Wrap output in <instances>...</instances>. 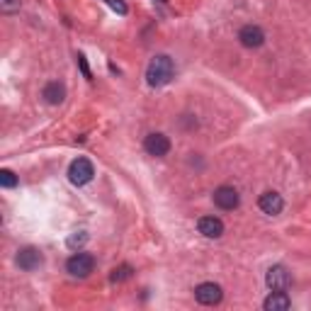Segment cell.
<instances>
[{
    "instance_id": "cell-1",
    "label": "cell",
    "mask_w": 311,
    "mask_h": 311,
    "mask_svg": "<svg viewBox=\"0 0 311 311\" xmlns=\"http://www.w3.org/2000/svg\"><path fill=\"white\" fill-rule=\"evenodd\" d=\"M175 76V63H173L171 56H166V54H158L151 59L148 63V68H146V83L151 85V88H163V85H168Z\"/></svg>"
},
{
    "instance_id": "cell-2",
    "label": "cell",
    "mask_w": 311,
    "mask_h": 311,
    "mask_svg": "<svg viewBox=\"0 0 311 311\" xmlns=\"http://www.w3.org/2000/svg\"><path fill=\"white\" fill-rule=\"evenodd\" d=\"M66 270H68V275H73V277H88L90 272L95 270V258L90 253H73L68 260H66Z\"/></svg>"
},
{
    "instance_id": "cell-3",
    "label": "cell",
    "mask_w": 311,
    "mask_h": 311,
    "mask_svg": "<svg viewBox=\"0 0 311 311\" xmlns=\"http://www.w3.org/2000/svg\"><path fill=\"white\" fill-rule=\"evenodd\" d=\"M95 178V166L88 161V158H76L71 166H68V180L73 183V185H88L90 180Z\"/></svg>"
},
{
    "instance_id": "cell-4",
    "label": "cell",
    "mask_w": 311,
    "mask_h": 311,
    "mask_svg": "<svg viewBox=\"0 0 311 311\" xmlns=\"http://www.w3.org/2000/svg\"><path fill=\"white\" fill-rule=\"evenodd\" d=\"M265 282L272 292H287V287L292 284V277H289V270L284 265H272L265 275Z\"/></svg>"
},
{
    "instance_id": "cell-5",
    "label": "cell",
    "mask_w": 311,
    "mask_h": 311,
    "mask_svg": "<svg viewBox=\"0 0 311 311\" xmlns=\"http://www.w3.org/2000/svg\"><path fill=\"white\" fill-rule=\"evenodd\" d=\"M241 202V195H238V190L231 185H221L214 190V204H217L219 209H224V212H231L236 209Z\"/></svg>"
},
{
    "instance_id": "cell-6",
    "label": "cell",
    "mask_w": 311,
    "mask_h": 311,
    "mask_svg": "<svg viewBox=\"0 0 311 311\" xmlns=\"http://www.w3.org/2000/svg\"><path fill=\"white\" fill-rule=\"evenodd\" d=\"M143 148H146L148 156L163 158V156H168V151H171V139L166 134H161V131H153V134H148L143 139Z\"/></svg>"
},
{
    "instance_id": "cell-7",
    "label": "cell",
    "mask_w": 311,
    "mask_h": 311,
    "mask_svg": "<svg viewBox=\"0 0 311 311\" xmlns=\"http://www.w3.org/2000/svg\"><path fill=\"white\" fill-rule=\"evenodd\" d=\"M221 296H224V292H221V287L214 284V282H202V284L195 289V299H197L200 304H204V306H214V304H219Z\"/></svg>"
},
{
    "instance_id": "cell-8",
    "label": "cell",
    "mask_w": 311,
    "mask_h": 311,
    "mask_svg": "<svg viewBox=\"0 0 311 311\" xmlns=\"http://www.w3.org/2000/svg\"><path fill=\"white\" fill-rule=\"evenodd\" d=\"M44 260V255L39 253V248H34V246H27V248L17 250V265H20V270H25V272H32V270H37L39 265Z\"/></svg>"
},
{
    "instance_id": "cell-9",
    "label": "cell",
    "mask_w": 311,
    "mask_h": 311,
    "mask_svg": "<svg viewBox=\"0 0 311 311\" xmlns=\"http://www.w3.org/2000/svg\"><path fill=\"white\" fill-rule=\"evenodd\" d=\"M238 42L246 49H258L265 44V32L258 27V25H246L238 32Z\"/></svg>"
},
{
    "instance_id": "cell-10",
    "label": "cell",
    "mask_w": 311,
    "mask_h": 311,
    "mask_svg": "<svg viewBox=\"0 0 311 311\" xmlns=\"http://www.w3.org/2000/svg\"><path fill=\"white\" fill-rule=\"evenodd\" d=\"M258 207L267 217H277L282 209H284V200H282L280 192H265V195H260V200H258Z\"/></svg>"
},
{
    "instance_id": "cell-11",
    "label": "cell",
    "mask_w": 311,
    "mask_h": 311,
    "mask_svg": "<svg viewBox=\"0 0 311 311\" xmlns=\"http://www.w3.org/2000/svg\"><path fill=\"white\" fill-rule=\"evenodd\" d=\"M197 231L204 238H221L224 236V221L219 217H202L197 221Z\"/></svg>"
},
{
    "instance_id": "cell-12",
    "label": "cell",
    "mask_w": 311,
    "mask_h": 311,
    "mask_svg": "<svg viewBox=\"0 0 311 311\" xmlns=\"http://www.w3.org/2000/svg\"><path fill=\"white\" fill-rule=\"evenodd\" d=\"M265 311H287L292 306V299L287 296V292H270V296L263 301Z\"/></svg>"
},
{
    "instance_id": "cell-13",
    "label": "cell",
    "mask_w": 311,
    "mask_h": 311,
    "mask_svg": "<svg viewBox=\"0 0 311 311\" xmlns=\"http://www.w3.org/2000/svg\"><path fill=\"white\" fill-rule=\"evenodd\" d=\"M42 97L47 100L49 105H61L63 97H66V88H63L59 80H51V83H47V85H44Z\"/></svg>"
},
{
    "instance_id": "cell-14",
    "label": "cell",
    "mask_w": 311,
    "mask_h": 311,
    "mask_svg": "<svg viewBox=\"0 0 311 311\" xmlns=\"http://www.w3.org/2000/svg\"><path fill=\"white\" fill-rule=\"evenodd\" d=\"M66 243H68V248H71V250L83 248V246L88 243V233H85V231H76V233H71Z\"/></svg>"
},
{
    "instance_id": "cell-15",
    "label": "cell",
    "mask_w": 311,
    "mask_h": 311,
    "mask_svg": "<svg viewBox=\"0 0 311 311\" xmlns=\"http://www.w3.org/2000/svg\"><path fill=\"white\" fill-rule=\"evenodd\" d=\"M131 277V265H122V267H114L109 280L112 282H122V280H129Z\"/></svg>"
},
{
    "instance_id": "cell-16",
    "label": "cell",
    "mask_w": 311,
    "mask_h": 311,
    "mask_svg": "<svg viewBox=\"0 0 311 311\" xmlns=\"http://www.w3.org/2000/svg\"><path fill=\"white\" fill-rule=\"evenodd\" d=\"M0 185L3 187H15L17 185V178L13 171H0Z\"/></svg>"
},
{
    "instance_id": "cell-17",
    "label": "cell",
    "mask_w": 311,
    "mask_h": 311,
    "mask_svg": "<svg viewBox=\"0 0 311 311\" xmlns=\"http://www.w3.org/2000/svg\"><path fill=\"white\" fill-rule=\"evenodd\" d=\"M0 10H3L5 15L17 13V10H20V0H0Z\"/></svg>"
},
{
    "instance_id": "cell-18",
    "label": "cell",
    "mask_w": 311,
    "mask_h": 311,
    "mask_svg": "<svg viewBox=\"0 0 311 311\" xmlns=\"http://www.w3.org/2000/svg\"><path fill=\"white\" fill-rule=\"evenodd\" d=\"M105 3H107V5H109V8H112V10H117L119 15H126V5H124V3H122V0H105Z\"/></svg>"
},
{
    "instance_id": "cell-19",
    "label": "cell",
    "mask_w": 311,
    "mask_h": 311,
    "mask_svg": "<svg viewBox=\"0 0 311 311\" xmlns=\"http://www.w3.org/2000/svg\"><path fill=\"white\" fill-rule=\"evenodd\" d=\"M78 66H80V71H83V76L88 78V80L93 78V73H90V68H88V61H85V56H83V54H78Z\"/></svg>"
},
{
    "instance_id": "cell-20",
    "label": "cell",
    "mask_w": 311,
    "mask_h": 311,
    "mask_svg": "<svg viewBox=\"0 0 311 311\" xmlns=\"http://www.w3.org/2000/svg\"><path fill=\"white\" fill-rule=\"evenodd\" d=\"M161 3H166V0H161Z\"/></svg>"
}]
</instances>
